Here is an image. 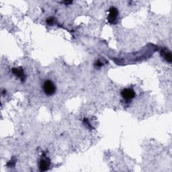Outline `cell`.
Instances as JSON below:
<instances>
[{"label":"cell","mask_w":172,"mask_h":172,"mask_svg":"<svg viewBox=\"0 0 172 172\" xmlns=\"http://www.w3.org/2000/svg\"><path fill=\"white\" fill-rule=\"evenodd\" d=\"M54 18H50L47 19V24H48V25H53V24H54Z\"/></svg>","instance_id":"obj_7"},{"label":"cell","mask_w":172,"mask_h":172,"mask_svg":"<svg viewBox=\"0 0 172 172\" xmlns=\"http://www.w3.org/2000/svg\"><path fill=\"white\" fill-rule=\"evenodd\" d=\"M161 55L163 57L166 61L169 63L171 62V52L166 48H163L161 50Z\"/></svg>","instance_id":"obj_5"},{"label":"cell","mask_w":172,"mask_h":172,"mask_svg":"<svg viewBox=\"0 0 172 172\" xmlns=\"http://www.w3.org/2000/svg\"><path fill=\"white\" fill-rule=\"evenodd\" d=\"M72 3V2L71 1H68V2H63V4H70Z\"/></svg>","instance_id":"obj_9"},{"label":"cell","mask_w":172,"mask_h":172,"mask_svg":"<svg viewBox=\"0 0 172 172\" xmlns=\"http://www.w3.org/2000/svg\"><path fill=\"white\" fill-rule=\"evenodd\" d=\"M102 65H103V63L100 61H97L96 62V63L95 64V66L96 67H101Z\"/></svg>","instance_id":"obj_8"},{"label":"cell","mask_w":172,"mask_h":172,"mask_svg":"<svg viewBox=\"0 0 172 172\" xmlns=\"http://www.w3.org/2000/svg\"><path fill=\"white\" fill-rule=\"evenodd\" d=\"M121 96L127 100H131L135 97V92L131 88H125L121 91Z\"/></svg>","instance_id":"obj_3"},{"label":"cell","mask_w":172,"mask_h":172,"mask_svg":"<svg viewBox=\"0 0 172 172\" xmlns=\"http://www.w3.org/2000/svg\"><path fill=\"white\" fill-rule=\"evenodd\" d=\"M51 162L49 161L48 157H46L45 155L42 156V158L40 161V170L41 171H47L48 170V168L50 167Z\"/></svg>","instance_id":"obj_4"},{"label":"cell","mask_w":172,"mask_h":172,"mask_svg":"<svg viewBox=\"0 0 172 172\" xmlns=\"http://www.w3.org/2000/svg\"><path fill=\"white\" fill-rule=\"evenodd\" d=\"M118 11L115 7H111L109 9V15L108 16V22L111 24H114L116 23L118 19Z\"/></svg>","instance_id":"obj_2"},{"label":"cell","mask_w":172,"mask_h":172,"mask_svg":"<svg viewBox=\"0 0 172 172\" xmlns=\"http://www.w3.org/2000/svg\"><path fill=\"white\" fill-rule=\"evenodd\" d=\"M43 90L47 96H53L56 91L55 85L51 80H47L43 85Z\"/></svg>","instance_id":"obj_1"},{"label":"cell","mask_w":172,"mask_h":172,"mask_svg":"<svg viewBox=\"0 0 172 172\" xmlns=\"http://www.w3.org/2000/svg\"><path fill=\"white\" fill-rule=\"evenodd\" d=\"M12 72L16 75L17 77H20L22 81H24L25 79V75L24 73V71H23L22 69L21 68H14L12 69Z\"/></svg>","instance_id":"obj_6"}]
</instances>
